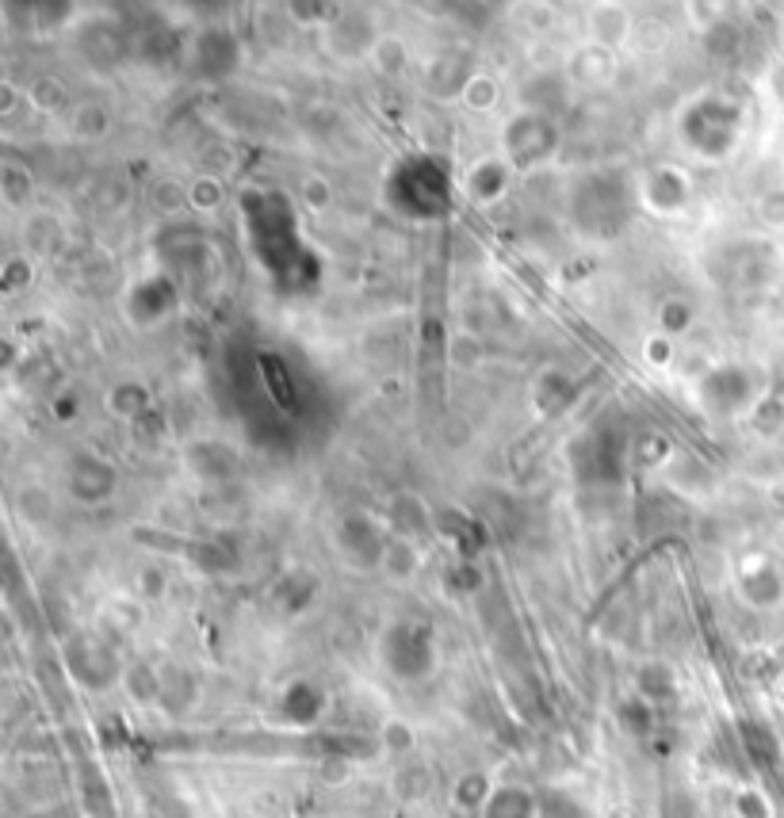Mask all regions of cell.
Listing matches in <instances>:
<instances>
[{
    "label": "cell",
    "mask_w": 784,
    "mask_h": 818,
    "mask_svg": "<svg viewBox=\"0 0 784 818\" xmlns=\"http://www.w3.org/2000/svg\"><path fill=\"white\" fill-rule=\"evenodd\" d=\"M658 329H662L666 337H677V333L693 329V310H689V302L685 299L662 302V310H658Z\"/></svg>",
    "instance_id": "cell-5"
},
{
    "label": "cell",
    "mask_w": 784,
    "mask_h": 818,
    "mask_svg": "<svg viewBox=\"0 0 784 818\" xmlns=\"http://www.w3.org/2000/svg\"><path fill=\"white\" fill-rule=\"evenodd\" d=\"M188 203L196 207V211H218L222 207V184H218L215 176H199V180H192L188 184Z\"/></svg>",
    "instance_id": "cell-7"
},
{
    "label": "cell",
    "mask_w": 784,
    "mask_h": 818,
    "mask_svg": "<svg viewBox=\"0 0 784 818\" xmlns=\"http://www.w3.org/2000/svg\"><path fill=\"white\" fill-rule=\"evenodd\" d=\"M452 364L463 367V371L482 364V348H479V341H475L471 333H459L456 341H452Z\"/></svg>",
    "instance_id": "cell-8"
},
{
    "label": "cell",
    "mask_w": 784,
    "mask_h": 818,
    "mask_svg": "<svg viewBox=\"0 0 784 818\" xmlns=\"http://www.w3.org/2000/svg\"><path fill=\"white\" fill-rule=\"evenodd\" d=\"M303 203L310 211H326L329 207V184L322 176H306L303 180Z\"/></svg>",
    "instance_id": "cell-9"
},
{
    "label": "cell",
    "mask_w": 784,
    "mask_h": 818,
    "mask_svg": "<svg viewBox=\"0 0 784 818\" xmlns=\"http://www.w3.org/2000/svg\"><path fill=\"white\" fill-rule=\"evenodd\" d=\"M150 207L161 218L180 215L184 207H192V203H188V184H184V180H176V176H161V180L150 188Z\"/></svg>",
    "instance_id": "cell-2"
},
{
    "label": "cell",
    "mask_w": 784,
    "mask_h": 818,
    "mask_svg": "<svg viewBox=\"0 0 784 818\" xmlns=\"http://www.w3.org/2000/svg\"><path fill=\"white\" fill-rule=\"evenodd\" d=\"M371 62H375L379 73H398V69H406V46H402V39L383 35L379 43L371 46Z\"/></svg>",
    "instance_id": "cell-6"
},
{
    "label": "cell",
    "mask_w": 784,
    "mask_h": 818,
    "mask_svg": "<svg viewBox=\"0 0 784 818\" xmlns=\"http://www.w3.org/2000/svg\"><path fill=\"white\" fill-rule=\"evenodd\" d=\"M73 130L81 134V138H104L111 130V111L104 108V104H81V108L73 111Z\"/></svg>",
    "instance_id": "cell-4"
},
{
    "label": "cell",
    "mask_w": 784,
    "mask_h": 818,
    "mask_svg": "<svg viewBox=\"0 0 784 818\" xmlns=\"http://www.w3.org/2000/svg\"><path fill=\"white\" fill-rule=\"evenodd\" d=\"M498 96L501 88L494 77H486V73H475V77H467L463 81V88H459V100H463V108L471 111H494L498 108Z\"/></svg>",
    "instance_id": "cell-3"
},
{
    "label": "cell",
    "mask_w": 784,
    "mask_h": 818,
    "mask_svg": "<svg viewBox=\"0 0 784 818\" xmlns=\"http://www.w3.org/2000/svg\"><path fill=\"white\" fill-rule=\"evenodd\" d=\"M758 211H762V218L769 226H784V192H769Z\"/></svg>",
    "instance_id": "cell-10"
},
{
    "label": "cell",
    "mask_w": 784,
    "mask_h": 818,
    "mask_svg": "<svg viewBox=\"0 0 784 818\" xmlns=\"http://www.w3.org/2000/svg\"><path fill=\"white\" fill-rule=\"evenodd\" d=\"M509 180H513V165L505 157H486L467 176V192H471L475 203H494V199L505 195Z\"/></svg>",
    "instance_id": "cell-1"
}]
</instances>
